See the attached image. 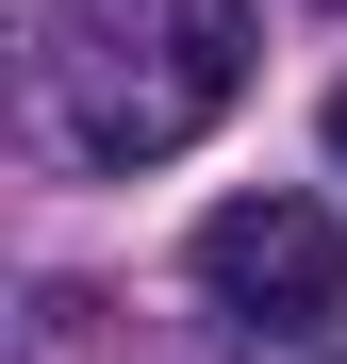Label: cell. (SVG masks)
I'll use <instances>...</instances> for the list:
<instances>
[{"label": "cell", "instance_id": "6da1fadb", "mask_svg": "<svg viewBox=\"0 0 347 364\" xmlns=\"http://www.w3.org/2000/svg\"><path fill=\"white\" fill-rule=\"evenodd\" d=\"M248 100V0H50V116L83 166H165Z\"/></svg>", "mask_w": 347, "mask_h": 364}, {"label": "cell", "instance_id": "7a4b0ae2", "mask_svg": "<svg viewBox=\"0 0 347 364\" xmlns=\"http://www.w3.org/2000/svg\"><path fill=\"white\" fill-rule=\"evenodd\" d=\"M199 298L231 331H265V348H314L347 315V232L331 199H298V182H265V199H215L199 215Z\"/></svg>", "mask_w": 347, "mask_h": 364}, {"label": "cell", "instance_id": "3957f363", "mask_svg": "<svg viewBox=\"0 0 347 364\" xmlns=\"http://www.w3.org/2000/svg\"><path fill=\"white\" fill-rule=\"evenodd\" d=\"M331 166H347V83H331Z\"/></svg>", "mask_w": 347, "mask_h": 364}]
</instances>
